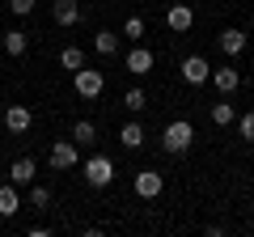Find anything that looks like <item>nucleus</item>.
I'll list each match as a JSON object with an SVG mask.
<instances>
[{"label": "nucleus", "instance_id": "obj_21", "mask_svg": "<svg viewBox=\"0 0 254 237\" xmlns=\"http://www.w3.org/2000/svg\"><path fill=\"white\" fill-rule=\"evenodd\" d=\"M26 203H30V208H38V212H43V208H51V191H47V186H34V182H30Z\"/></svg>", "mask_w": 254, "mask_h": 237}, {"label": "nucleus", "instance_id": "obj_25", "mask_svg": "<svg viewBox=\"0 0 254 237\" xmlns=\"http://www.w3.org/2000/svg\"><path fill=\"white\" fill-rule=\"evenodd\" d=\"M34 4H38V0H9V13H13V17H30Z\"/></svg>", "mask_w": 254, "mask_h": 237}, {"label": "nucleus", "instance_id": "obj_10", "mask_svg": "<svg viewBox=\"0 0 254 237\" xmlns=\"http://www.w3.org/2000/svg\"><path fill=\"white\" fill-rule=\"evenodd\" d=\"M127 72L131 76H148L153 72V51H148V47H131V51H127Z\"/></svg>", "mask_w": 254, "mask_h": 237}, {"label": "nucleus", "instance_id": "obj_5", "mask_svg": "<svg viewBox=\"0 0 254 237\" xmlns=\"http://www.w3.org/2000/svg\"><path fill=\"white\" fill-rule=\"evenodd\" d=\"M178 72H182V81H187V85H195V89L212 81V64H208V59H203V55H187V59H182V68H178Z\"/></svg>", "mask_w": 254, "mask_h": 237}, {"label": "nucleus", "instance_id": "obj_15", "mask_svg": "<svg viewBox=\"0 0 254 237\" xmlns=\"http://www.w3.org/2000/svg\"><path fill=\"white\" fill-rule=\"evenodd\" d=\"M93 51L106 55V59L119 55V34H115V30H98V34H93Z\"/></svg>", "mask_w": 254, "mask_h": 237}, {"label": "nucleus", "instance_id": "obj_18", "mask_svg": "<svg viewBox=\"0 0 254 237\" xmlns=\"http://www.w3.org/2000/svg\"><path fill=\"white\" fill-rule=\"evenodd\" d=\"M72 140H76V144H93V140H98L93 118H76V123H72Z\"/></svg>", "mask_w": 254, "mask_h": 237}, {"label": "nucleus", "instance_id": "obj_11", "mask_svg": "<svg viewBox=\"0 0 254 237\" xmlns=\"http://www.w3.org/2000/svg\"><path fill=\"white\" fill-rule=\"evenodd\" d=\"M212 85H216V89L229 98V93H233L237 85H242V72H237L233 64H225V68H212Z\"/></svg>", "mask_w": 254, "mask_h": 237}, {"label": "nucleus", "instance_id": "obj_4", "mask_svg": "<svg viewBox=\"0 0 254 237\" xmlns=\"http://www.w3.org/2000/svg\"><path fill=\"white\" fill-rule=\"evenodd\" d=\"M72 85H76V93H81L85 102H93V98H102V89H106V76L93 72V68H76V72H72Z\"/></svg>", "mask_w": 254, "mask_h": 237}, {"label": "nucleus", "instance_id": "obj_14", "mask_svg": "<svg viewBox=\"0 0 254 237\" xmlns=\"http://www.w3.org/2000/svg\"><path fill=\"white\" fill-rule=\"evenodd\" d=\"M17 212H21V186L4 182L0 186V216L9 220V216H17Z\"/></svg>", "mask_w": 254, "mask_h": 237}, {"label": "nucleus", "instance_id": "obj_19", "mask_svg": "<svg viewBox=\"0 0 254 237\" xmlns=\"http://www.w3.org/2000/svg\"><path fill=\"white\" fill-rule=\"evenodd\" d=\"M26 43H30V38L21 34V30H9V34H4V51H9L13 59H21V55H26Z\"/></svg>", "mask_w": 254, "mask_h": 237}, {"label": "nucleus", "instance_id": "obj_9", "mask_svg": "<svg viewBox=\"0 0 254 237\" xmlns=\"http://www.w3.org/2000/svg\"><path fill=\"white\" fill-rule=\"evenodd\" d=\"M34 178H38V165L30 161V157H17V161L9 165V182L13 186H30Z\"/></svg>", "mask_w": 254, "mask_h": 237}, {"label": "nucleus", "instance_id": "obj_23", "mask_svg": "<svg viewBox=\"0 0 254 237\" xmlns=\"http://www.w3.org/2000/svg\"><path fill=\"white\" fill-rule=\"evenodd\" d=\"M123 106H127V110H144V106H148V93H144V89H127Z\"/></svg>", "mask_w": 254, "mask_h": 237}, {"label": "nucleus", "instance_id": "obj_2", "mask_svg": "<svg viewBox=\"0 0 254 237\" xmlns=\"http://www.w3.org/2000/svg\"><path fill=\"white\" fill-rule=\"evenodd\" d=\"M85 182H89L93 191L110 186L115 182V161H110V157H89V161H85Z\"/></svg>", "mask_w": 254, "mask_h": 237}, {"label": "nucleus", "instance_id": "obj_26", "mask_svg": "<svg viewBox=\"0 0 254 237\" xmlns=\"http://www.w3.org/2000/svg\"><path fill=\"white\" fill-rule=\"evenodd\" d=\"M136 4H144V0H136Z\"/></svg>", "mask_w": 254, "mask_h": 237}, {"label": "nucleus", "instance_id": "obj_20", "mask_svg": "<svg viewBox=\"0 0 254 237\" xmlns=\"http://www.w3.org/2000/svg\"><path fill=\"white\" fill-rule=\"evenodd\" d=\"M237 118V110L229 106V98L225 102H216V106H212V123H216V127H229V123H233Z\"/></svg>", "mask_w": 254, "mask_h": 237}, {"label": "nucleus", "instance_id": "obj_13", "mask_svg": "<svg viewBox=\"0 0 254 237\" xmlns=\"http://www.w3.org/2000/svg\"><path fill=\"white\" fill-rule=\"evenodd\" d=\"M216 47L229 55V59L242 55V51H246V30H220V34H216Z\"/></svg>", "mask_w": 254, "mask_h": 237}, {"label": "nucleus", "instance_id": "obj_12", "mask_svg": "<svg viewBox=\"0 0 254 237\" xmlns=\"http://www.w3.org/2000/svg\"><path fill=\"white\" fill-rule=\"evenodd\" d=\"M51 17H55V26H76V21H81V4H76V0H55V9H51Z\"/></svg>", "mask_w": 254, "mask_h": 237}, {"label": "nucleus", "instance_id": "obj_24", "mask_svg": "<svg viewBox=\"0 0 254 237\" xmlns=\"http://www.w3.org/2000/svg\"><path fill=\"white\" fill-rule=\"evenodd\" d=\"M123 38H144V17H127L123 21Z\"/></svg>", "mask_w": 254, "mask_h": 237}, {"label": "nucleus", "instance_id": "obj_17", "mask_svg": "<svg viewBox=\"0 0 254 237\" xmlns=\"http://www.w3.org/2000/svg\"><path fill=\"white\" fill-rule=\"evenodd\" d=\"M60 68H64V72L85 68V51H81V47H64V51H60Z\"/></svg>", "mask_w": 254, "mask_h": 237}, {"label": "nucleus", "instance_id": "obj_7", "mask_svg": "<svg viewBox=\"0 0 254 237\" xmlns=\"http://www.w3.org/2000/svg\"><path fill=\"white\" fill-rule=\"evenodd\" d=\"M161 186H165V178H161L157 170H140V174H136V195H140V199H157Z\"/></svg>", "mask_w": 254, "mask_h": 237}, {"label": "nucleus", "instance_id": "obj_8", "mask_svg": "<svg viewBox=\"0 0 254 237\" xmlns=\"http://www.w3.org/2000/svg\"><path fill=\"white\" fill-rule=\"evenodd\" d=\"M165 26H170L174 34L190 30V26H195V9H190V4H170V13H165Z\"/></svg>", "mask_w": 254, "mask_h": 237}, {"label": "nucleus", "instance_id": "obj_22", "mask_svg": "<svg viewBox=\"0 0 254 237\" xmlns=\"http://www.w3.org/2000/svg\"><path fill=\"white\" fill-rule=\"evenodd\" d=\"M237 131H242L246 144H254V110H246V115L237 118Z\"/></svg>", "mask_w": 254, "mask_h": 237}, {"label": "nucleus", "instance_id": "obj_1", "mask_svg": "<svg viewBox=\"0 0 254 237\" xmlns=\"http://www.w3.org/2000/svg\"><path fill=\"white\" fill-rule=\"evenodd\" d=\"M190 144H195V123H187V118H174L170 127L161 131V148H165V153H174V157L187 153Z\"/></svg>", "mask_w": 254, "mask_h": 237}, {"label": "nucleus", "instance_id": "obj_16", "mask_svg": "<svg viewBox=\"0 0 254 237\" xmlns=\"http://www.w3.org/2000/svg\"><path fill=\"white\" fill-rule=\"evenodd\" d=\"M119 144H123V148H140V144H144V127H140L136 118L119 127Z\"/></svg>", "mask_w": 254, "mask_h": 237}, {"label": "nucleus", "instance_id": "obj_3", "mask_svg": "<svg viewBox=\"0 0 254 237\" xmlns=\"http://www.w3.org/2000/svg\"><path fill=\"white\" fill-rule=\"evenodd\" d=\"M76 140H55L51 144V157H47V161H51V170L60 174V170H76V165H81V153H76Z\"/></svg>", "mask_w": 254, "mask_h": 237}, {"label": "nucleus", "instance_id": "obj_6", "mask_svg": "<svg viewBox=\"0 0 254 237\" xmlns=\"http://www.w3.org/2000/svg\"><path fill=\"white\" fill-rule=\"evenodd\" d=\"M4 127H9L13 136H26V131L34 127V115H30V106H9V110H4Z\"/></svg>", "mask_w": 254, "mask_h": 237}]
</instances>
